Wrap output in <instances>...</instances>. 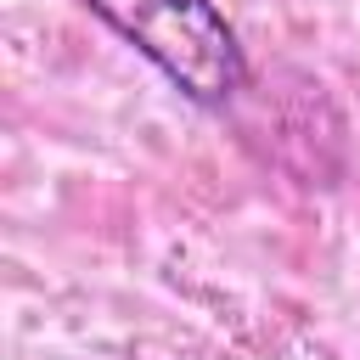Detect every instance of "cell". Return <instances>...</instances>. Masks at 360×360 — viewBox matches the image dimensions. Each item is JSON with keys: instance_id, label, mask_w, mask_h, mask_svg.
<instances>
[{"instance_id": "6da1fadb", "label": "cell", "mask_w": 360, "mask_h": 360, "mask_svg": "<svg viewBox=\"0 0 360 360\" xmlns=\"http://www.w3.org/2000/svg\"><path fill=\"white\" fill-rule=\"evenodd\" d=\"M84 6L197 107H225L248 84L242 39L214 0H84Z\"/></svg>"}]
</instances>
